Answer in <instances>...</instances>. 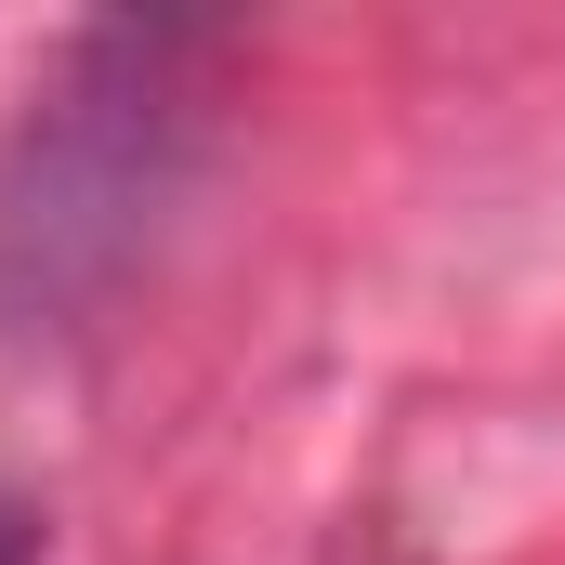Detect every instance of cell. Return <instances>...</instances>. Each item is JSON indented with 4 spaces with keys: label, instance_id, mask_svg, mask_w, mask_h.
<instances>
[{
    "label": "cell",
    "instance_id": "obj_1",
    "mask_svg": "<svg viewBox=\"0 0 565 565\" xmlns=\"http://www.w3.org/2000/svg\"><path fill=\"white\" fill-rule=\"evenodd\" d=\"M0 565H40V513L26 500H0Z\"/></svg>",
    "mask_w": 565,
    "mask_h": 565
}]
</instances>
